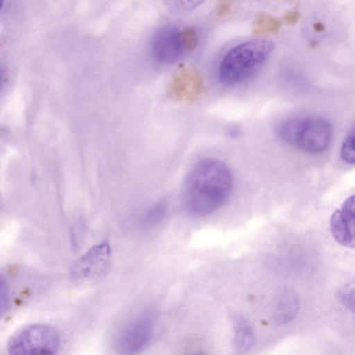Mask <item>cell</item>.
Returning a JSON list of instances; mask_svg holds the SVG:
<instances>
[{
  "label": "cell",
  "mask_w": 355,
  "mask_h": 355,
  "mask_svg": "<svg viewBox=\"0 0 355 355\" xmlns=\"http://www.w3.org/2000/svg\"><path fill=\"white\" fill-rule=\"evenodd\" d=\"M234 180L231 169L223 161L211 158L199 162L189 172L184 186L187 209L198 216L214 212L230 198Z\"/></svg>",
  "instance_id": "1"
},
{
  "label": "cell",
  "mask_w": 355,
  "mask_h": 355,
  "mask_svg": "<svg viewBox=\"0 0 355 355\" xmlns=\"http://www.w3.org/2000/svg\"><path fill=\"white\" fill-rule=\"evenodd\" d=\"M274 43L269 40H249L230 49L218 67V78L226 85L247 81L259 71L271 56Z\"/></svg>",
  "instance_id": "2"
},
{
  "label": "cell",
  "mask_w": 355,
  "mask_h": 355,
  "mask_svg": "<svg viewBox=\"0 0 355 355\" xmlns=\"http://www.w3.org/2000/svg\"><path fill=\"white\" fill-rule=\"evenodd\" d=\"M277 131L282 140L311 154L324 151L332 135L330 123L318 116L288 119L279 125Z\"/></svg>",
  "instance_id": "3"
},
{
  "label": "cell",
  "mask_w": 355,
  "mask_h": 355,
  "mask_svg": "<svg viewBox=\"0 0 355 355\" xmlns=\"http://www.w3.org/2000/svg\"><path fill=\"white\" fill-rule=\"evenodd\" d=\"M60 336L45 324L26 325L10 338L7 349L11 354H53L60 347Z\"/></svg>",
  "instance_id": "4"
},
{
  "label": "cell",
  "mask_w": 355,
  "mask_h": 355,
  "mask_svg": "<svg viewBox=\"0 0 355 355\" xmlns=\"http://www.w3.org/2000/svg\"><path fill=\"white\" fill-rule=\"evenodd\" d=\"M110 253L107 241L94 245L72 265L70 270L72 281L82 285L99 280L107 270Z\"/></svg>",
  "instance_id": "5"
},
{
  "label": "cell",
  "mask_w": 355,
  "mask_h": 355,
  "mask_svg": "<svg viewBox=\"0 0 355 355\" xmlns=\"http://www.w3.org/2000/svg\"><path fill=\"white\" fill-rule=\"evenodd\" d=\"M154 59L162 64H172L189 53L185 47L182 29L167 25L159 29L150 44Z\"/></svg>",
  "instance_id": "6"
},
{
  "label": "cell",
  "mask_w": 355,
  "mask_h": 355,
  "mask_svg": "<svg viewBox=\"0 0 355 355\" xmlns=\"http://www.w3.org/2000/svg\"><path fill=\"white\" fill-rule=\"evenodd\" d=\"M330 231L340 245L355 248V195L347 198L330 218Z\"/></svg>",
  "instance_id": "7"
},
{
  "label": "cell",
  "mask_w": 355,
  "mask_h": 355,
  "mask_svg": "<svg viewBox=\"0 0 355 355\" xmlns=\"http://www.w3.org/2000/svg\"><path fill=\"white\" fill-rule=\"evenodd\" d=\"M153 334V320L146 313L134 320L122 333L119 340L120 350L125 354H135L149 343Z\"/></svg>",
  "instance_id": "8"
},
{
  "label": "cell",
  "mask_w": 355,
  "mask_h": 355,
  "mask_svg": "<svg viewBox=\"0 0 355 355\" xmlns=\"http://www.w3.org/2000/svg\"><path fill=\"white\" fill-rule=\"evenodd\" d=\"M233 327V344L236 351L244 352L250 349L254 343L253 329L245 318L239 312L230 315Z\"/></svg>",
  "instance_id": "9"
},
{
  "label": "cell",
  "mask_w": 355,
  "mask_h": 355,
  "mask_svg": "<svg viewBox=\"0 0 355 355\" xmlns=\"http://www.w3.org/2000/svg\"><path fill=\"white\" fill-rule=\"evenodd\" d=\"M297 302L294 293L289 290L281 291L275 300L273 315L277 322L290 321L295 315Z\"/></svg>",
  "instance_id": "10"
},
{
  "label": "cell",
  "mask_w": 355,
  "mask_h": 355,
  "mask_svg": "<svg viewBox=\"0 0 355 355\" xmlns=\"http://www.w3.org/2000/svg\"><path fill=\"white\" fill-rule=\"evenodd\" d=\"M281 26V23L272 15L259 12L252 22V33L254 35H266L277 32Z\"/></svg>",
  "instance_id": "11"
},
{
  "label": "cell",
  "mask_w": 355,
  "mask_h": 355,
  "mask_svg": "<svg viewBox=\"0 0 355 355\" xmlns=\"http://www.w3.org/2000/svg\"><path fill=\"white\" fill-rule=\"evenodd\" d=\"M167 9L175 15H185L193 11L205 0H162Z\"/></svg>",
  "instance_id": "12"
},
{
  "label": "cell",
  "mask_w": 355,
  "mask_h": 355,
  "mask_svg": "<svg viewBox=\"0 0 355 355\" xmlns=\"http://www.w3.org/2000/svg\"><path fill=\"white\" fill-rule=\"evenodd\" d=\"M166 210L167 207L164 202H159L154 205L148 209L144 218V226L150 228L157 225L165 217Z\"/></svg>",
  "instance_id": "13"
},
{
  "label": "cell",
  "mask_w": 355,
  "mask_h": 355,
  "mask_svg": "<svg viewBox=\"0 0 355 355\" xmlns=\"http://www.w3.org/2000/svg\"><path fill=\"white\" fill-rule=\"evenodd\" d=\"M338 295L343 304L355 315V279L345 284Z\"/></svg>",
  "instance_id": "14"
},
{
  "label": "cell",
  "mask_w": 355,
  "mask_h": 355,
  "mask_svg": "<svg viewBox=\"0 0 355 355\" xmlns=\"http://www.w3.org/2000/svg\"><path fill=\"white\" fill-rule=\"evenodd\" d=\"M340 155L345 162L355 164V128L345 138Z\"/></svg>",
  "instance_id": "15"
},
{
  "label": "cell",
  "mask_w": 355,
  "mask_h": 355,
  "mask_svg": "<svg viewBox=\"0 0 355 355\" xmlns=\"http://www.w3.org/2000/svg\"><path fill=\"white\" fill-rule=\"evenodd\" d=\"M182 33L187 51L190 53L196 49L198 44L196 31L191 27H184L182 28Z\"/></svg>",
  "instance_id": "16"
},
{
  "label": "cell",
  "mask_w": 355,
  "mask_h": 355,
  "mask_svg": "<svg viewBox=\"0 0 355 355\" xmlns=\"http://www.w3.org/2000/svg\"><path fill=\"white\" fill-rule=\"evenodd\" d=\"M8 288L3 277L1 279V312L6 309L8 301Z\"/></svg>",
  "instance_id": "17"
},
{
  "label": "cell",
  "mask_w": 355,
  "mask_h": 355,
  "mask_svg": "<svg viewBox=\"0 0 355 355\" xmlns=\"http://www.w3.org/2000/svg\"><path fill=\"white\" fill-rule=\"evenodd\" d=\"M284 19L286 22L289 24H293L297 20L298 15L295 12L291 11L285 15Z\"/></svg>",
  "instance_id": "18"
},
{
  "label": "cell",
  "mask_w": 355,
  "mask_h": 355,
  "mask_svg": "<svg viewBox=\"0 0 355 355\" xmlns=\"http://www.w3.org/2000/svg\"><path fill=\"white\" fill-rule=\"evenodd\" d=\"M230 10V6L227 4L223 3L218 6L217 10V15L218 16L225 15Z\"/></svg>",
  "instance_id": "19"
}]
</instances>
